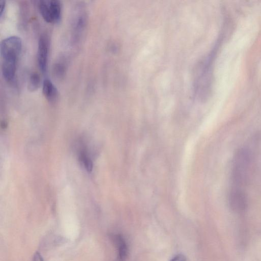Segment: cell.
Returning a JSON list of instances; mask_svg holds the SVG:
<instances>
[{
    "label": "cell",
    "instance_id": "6da1fadb",
    "mask_svg": "<svg viewBox=\"0 0 261 261\" xmlns=\"http://www.w3.org/2000/svg\"><path fill=\"white\" fill-rule=\"evenodd\" d=\"M22 45L21 39L16 36L8 37L1 42L2 74L5 81L9 84L14 83Z\"/></svg>",
    "mask_w": 261,
    "mask_h": 261
},
{
    "label": "cell",
    "instance_id": "7a4b0ae2",
    "mask_svg": "<svg viewBox=\"0 0 261 261\" xmlns=\"http://www.w3.org/2000/svg\"><path fill=\"white\" fill-rule=\"evenodd\" d=\"M88 14L83 2H78L74 6L71 14L70 29L72 45L77 46L81 43L87 27Z\"/></svg>",
    "mask_w": 261,
    "mask_h": 261
},
{
    "label": "cell",
    "instance_id": "3957f363",
    "mask_svg": "<svg viewBox=\"0 0 261 261\" xmlns=\"http://www.w3.org/2000/svg\"><path fill=\"white\" fill-rule=\"evenodd\" d=\"M39 12L47 22L52 24L59 23L62 17V6L58 0H41L38 2Z\"/></svg>",
    "mask_w": 261,
    "mask_h": 261
},
{
    "label": "cell",
    "instance_id": "277c9868",
    "mask_svg": "<svg viewBox=\"0 0 261 261\" xmlns=\"http://www.w3.org/2000/svg\"><path fill=\"white\" fill-rule=\"evenodd\" d=\"M48 52V38L46 35H41L38 40L37 58L39 68L42 73H46L47 71Z\"/></svg>",
    "mask_w": 261,
    "mask_h": 261
},
{
    "label": "cell",
    "instance_id": "5b68a950",
    "mask_svg": "<svg viewBox=\"0 0 261 261\" xmlns=\"http://www.w3.org/2000/svg\"><path fill=\"white\" fill-rule=\"evenodd\" d=\"M111 238L118 251L116 261H124L127 254V247L124 238L120 234H113Z\"/></svg>",
    "mask_w": 261,
    "mask_h": 261
},
{
    "label": "cell",
    "instance_id": "8992f818",
    "mask_svg": "<svg viewBox=\"0 0 261 261\" xmlns=\"http://www.w3.org/2000/svg\"><path fill=\"white\" fill-rule=\"evenodd\" d=\"M42 92L46 99L51 102L55 101L58 96V89L48 79H45L43 81Z\"/></svg>",
    "mask_w": 261,
    "mask_h": 261
},
{
    "label": "cell",
    "instance_id": "52a82bcc",
    "mask_svg": "<svg viewBox=\"0 0 261 261\" xmlns=\"http://www.w3.org/2000/svg\"><path fill=\"white\" fill-rule=\"evenodd\" d=\"M67 65L66 60L63 58L58 60L53 66V74L58 80H63L66 73Z\"/></svg>",
    "mask_w": 261,
    "mask_h": 261
},
{
    "label": "cell",
    "instance_id": "ba28073f",
    "mask_svg": "<svg viewBox=\"0 0 261 261\" xmlns=\"http://www.w3.org/2000/svg\"><path fill=\"white\" fill-rule=\"evenodd\" d=\"M41 84V78L39 74L36 72H32L29 76L28 82V89L31 92L37 90Z\"/></svg>",
    "mask_w": 261,
    "mask_h": 261
},
{
    "label": "cell",
    "instance_id": "9c48e42d",
    "mask_svg": "<svg viewBox=\"0 0 261 261\" xmlns=\"http://www.w3.org/2000/svg\"><path fill=\"white\" fill-rule=\"evenodd\" d=\"M80 161L82 162L85 168L90 171L92 169V161L87 155L85 151H82L80 154Z\"/></svg>",
    "mask_w": 261,
    "mask_h": 261
},
{
    "label": "cell",
    "instance_id": "30bf717a",
    "mask_svg": "<svg viewBox=\"0 0 261 261\" xmlns=\"http://www.w3.org/2000/svg\"><path fill=\"white\" fill-rule=\"evenodd\" d=\"M0 18H2L4 14L5 9H6V2L5 1H1L0 3Z\"/></svg>",
    "mask_w": 261,
    "mask_h": 261
},
{
    "label": "cell",
    "instance_id": "8fae6325",
    "mask_svg": "<svg viewBox=\"0 0 261 261\" xmlns=\"http://www.w3.org/2000/svg\"><path fill=\"white\" fill-rule=\"evenodd\" d=\"M170 261H186L185 257L181 254L174 256Z\"/></svg>",
    "mask_w": 261,
    "mask_h": 261
},
{
    "label": "cell",
    "instance_id": "7c38bea8",
    "mask_svg": "<svg viewBox=\"0 0 261 261\" xmlns=\"http://www.w3.org/2000/svg\"><path fill=\"white\" fill-rule=\"evenodd\" d=\"M32 261H44L41 255L38 252L35 253L33 256Z\"/></svg>",
    "mask_w": 261,
    "mask_h": 261
}]
</instances>
